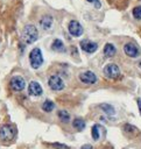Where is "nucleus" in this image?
<instances>
[{
	"instance_id": "nucleus-23",
	"label": "nucleus",
	"mask_w": 141,
	"mask_h": 149,
	"mask_svg": "<svg viewBox=\"0 0 141 149\" xmlns=\"http://www.w3.org/2000/svg\"><path fill=\"white\" fill-rule=\"evenodd\" d=\"M87 1H89V2H91V3H93L96 8H100V6H101V3H100V1H99V0H87Z\"/></svg>"
},
{
	"instance_id": "nucleus-17",
	"label": "nucleus",
	"mask_w": 141,
	"mask_h": 149,
	"mask_svg": "<svg viewBox=\"0 0 141 149\" xmlns=\"http://www.w3.org/2000/svg\"><path fill=\"white\" fill-rule=\"evenodd\" d=\"M100 108L107 114V115H113L115 113V109L112 105H108V104H101L100 105Z\"/></svg>"
},
{
	"instance_id": "nucleus-11",
	"label": "nucleus",
	"mask_w": 141,
	"mask_h": 149,
	"mask_svg": "<svg viewBox=\"0 0 141 149\" xmlns=\"http://www.w3.org/2000/svg\"><path fill=\"white\" fill-rule=\"evenodd\" d=\"M124 51H125V54H126L128 57H132V58L138 57L139 54H140L138 47H136L135 44H133V43H126V44L124 45Z\"/></svg>"
},
{
	"instance_id": "nucleus-1",
	"label": "nucleus",
	"mask_w": 141,
	"mask_h": 149,
	"mask_svg": "<svg viewBox=\"0 0 141 149\" xmlns=\"http://www.w3.org/2000/svg\"><path fill=\"white\" fill-rule=\"evenodd\" d=\"M38 38L37 28L34 24H26L21 33V40L26 44H31Z\"/></svg>"
},
{
	"instance_id": "nucleus-13",
	"label": "nucleus",
	"mask_w": 141,
	"mask_h": 149,
	"mask_svg": "<svg viewBox=\"0 0 141 149\" xmlns=\"http://www.w3.org/2000/svg\"><path fill=\"white\" fill-rule=\"evenodd\" d=\"M117 52V49L112 44V43H106L105 47H104V55L106 57H113Z\"/></svg>"
},
{
	"instance_id": "nucleus-15",
	"label": "nucleus",
	"mask_w": 141,
	"mask_h": 149,
	"mask_svg": "<svg viewBox=\"0 0 141 149\" xmlns=\"http://www.w3.org/2000/svg\"><path fill=\"white\" fill-rule=\"evenodd\" d=\"M72 126L75 129H77L78 132H82L84 128H85V121L82 119V118H76L73 121H72Z\"/></svg>"
},
{
	"instance_id": "nucleus-24",
	"label": "nucleus",
	"mask_w": 141,
	"mask_h": 149,
	"mask_svg": "<svg viewBox=\"0 0 141 149\" xmlns=\"http://www.w3.org/2000/svg\"><path fill=\"white\" fill-rule=\"evenodd\" d=\"M136 102H138V107H139V112H140V114H141V99H140V98H138V100H136Z\"/></svg>"
},
{
	"instance_id": "nucleus-4",
	"label": "nucleus",
	"mask_w": 141,
	"mask_h": 149,
	"mask_svg": "<svg viewBox=\"0 0 141 149\" xmlns=\"http://www.w3.org/2000/svg\"><path fill=\"white\" fill-rule=\"evenodd\" d=\"M103 72H104V74H105V77L108 78V79H113V80H114V79H118V78L120 77V69H119V66H118L117 64H114V63L107 64V65L104 68Z\"/></svg>"
},
{
	"instance_id": "nucleus-12",
	"label": "nucleus",
	"mask_w": 141,
	"mask_h": 149,
	"mask_svg": "<svg viewBox=\"0 0 141 149\" xmlns=\"http://www.w3.org/2000/svg\"><path fill=\"white\" fill-rule=\"evenodd\" d=\"M52 22H54V20H52V16H50V15H43L40 19V24H41L42 29H44V30L50 29L52 27Z\"/></svg>"
},
{
	"instance_id": "nucleus-20",
	"label": "nucleus",
	"mask_w": 141,
	"mask_h": 149,
	"mask_svg": "<svg viewBox=\"0 0 141 149\" xmlns=\"http://www.w3.org/2000/svg\"><path fill=\"white\" fill-rule=\"evenodd\" d=\"M136 130H138L136 127H134V126H132L129 123H125L124 125V132L127 133V134H135Z\"/></svg>"
},
{
	"instance_id": "nucleus-25",
	"label": "nucleus",
	"mask_w": 141,
	"mask_h": 149,
	"mask_svg": "<svg viewBox=\"0 0 141 149\" xmlns=\"http://www.w3.org/2000/svg\"><path fill=\"white\" fill-rule=\"evenodd\" d=\"M80 149H92V146L91 144H84V146H82Z\"/></svg>"
},
{
	"instance_id": "nucleus-3",
	"label": "nucleus",
	"mask_w": 141,
	"mask_h": 149,
	"mask_svg": "<svg viewBox=\"0 0 141 149\" xmlns=\"http://www.w3.org/2000/svg\"><path fill=\"white\" fill-rule=\"evenodd\" d=\"M29 62L33 69H38L43 64V56L40 48H34L29 54Z\"/></svg>"
},
{
	"instance_id": "nucleus-26",
	"label": "nucleus",
	"mask_w": 141,
	"mask_h": 149,
	"mask_svg": "<svg viewBox=\"0 0 141 149\" xmlns=\"http://www.w3.org/2000/svg\"><path fill=\"white\" fill-rule=\"evenodd\" d=\"M139 68H140V70H141V61L139 62Z\"/></svg>"
},
{
	"instance_id": "nucleus-2",
	"label": "nucleus",
	"mask_w": 141,
	"mask_h": 149,
	"mask_svg": "<svg viewBox=\"0 0 141 149\" xmlns=\"http://www.w3.org/2000/svg\"><path fill=\"white\" fill-rule=\"evenodd\" d=\"M16 134V129L12 125H2L0 126V139L5 142H10Z\"/></svg>"
},
{
	"instance_id": "nucleus-18",
	"label": "nucleus",
	"mask_w": 141,
	"mask_h": 149,
	"mask_svg": "<svg viewBox=\"0 0 141 149\" xmlns=\"http://www.w3.org/2000/svg\"><path fill=\"white\" fill-rule=\"evenodd\" d=\"M91 135H92V139L94 141H98L99 137H100V126L99 125H94L91 129Z\"/></svg>"
},
{
	"instance_id": "nucleus-22",
	"label": "nucleus",
	"mask_w": 141,
	"mask_h": 149,
	"mask_svg": "<svg viewBox=\"0 0 141 149\" xmlns=\"http://www.w3.org/2000/svg\"><path fill=\"white\" fill-rule=\"evenodd\" d=\"M52 148H55V149H69V147L68 146H65V144H62V143H52V144H50Z\"/></svg>"
},
{
	"instance_id": "nucleus-19",
	"label": "nucleus",
	"mask_w": 141,
	"mask_h": 149,
	"mask_svg": "<svg viewBox=\"0 0 141 149\" xmlns=\"http://www.w3.org/2000/svg\"><path fill=\"white\" fill-rule=\"evenodd\" d=\"M54 108H55V104H54L51 100H45V101L42 104V109H43L44 112H47V113L51 112Z\"/></svg>"
},
{
	"instance_id": "nucleus-9",
	"label": "nucleus",
	"mask_w": 141,
	"mask_h": 149,
	"mask_svg": "<svg viewBox=\"0 0 141 149\" xmlns=\"http://www.w3.org/2000/svg\"><path fill=\"white\" fill-rule=\"evenodd\" d=\"M28 93L33 97H40L43 93V88L37 81H30L28 85Z\"/></svg>"
},
{
	"instance_id": "nucleus-7",
	"label": "nucleus",
	"mask_w": 141,
	"mask_h": 149,
	"mask_svg": "<svg viewBox=\"0 0 141 149\" xmlns=\"http://www.w3.org/2000/svg\"><path fill=\"white\" fill-rule=\"evenodd\" d=\"M9 85H10L12 90L19 92V91H22V90L26 87V81H24V79H23L21 76H14V77L10 79Z\"/></svg>"
},
{
	"instance_id": "nucleus-14",
	"label": "nucleus",
	"mask_w": 141,
	"mask_h": 149,
	"mask_svg": "<svg viewBox=\"0 0 141 149\" xmlns=\"http://www.w3.org/2000/svg\"><path fill=\"white\" fill-rule=\"evenodd\" d=\"M51 49H52L54 51H58V52L65 51L64 43L62 42V40H58V38L54 40V42H52V44H51Z\"/></svg>"
},
{
	"instance_id": "nucleus-16",
	"label": "nucleus",
	"mask_w": 141,
	"mask_h": 149,
	"mask_svg": "<svg viewBox=\"0 0 141 149\" xmlns=\"http://www.w3.org/2000/svg\"><path fill=\"white\" fill-rule=\"evenodd\" d=\"M57 115H58L59 120H61L62 122H64V123H66V122H69V121H70V114H69L66 111H64V109L58 111Z\"/></svg>"
},
{
	"instance_id": "nucleus-21",
	"label": "nucleus",
	"mask_w": 141,
	"mask_h": 149,
	"mask_svg": "<svg viewBox=\"0 0 141 149\" xmlns=\"http://www.w3.org/2000/svg\"><path fill=\"white\" fill-rule=\"evenodd\" d=\"M133 16L136 19V20H141V6H136L133 8Z\"/></svg>"
},
{
	"instance_id": "nucleus-8",
	"label": "nucleus",
	"mask_w": 141,
	"mask_h": 149,
	"mask_svg": "<svg viewBox=\"0 0 141 149\" xmlns=\"http://www.w3.org/2000/svg\"><path fill=\"white\" fill-rule=\"evenodd\" d=\"M79 80L84 84L91 85V84H94L97 81V76L92 71H84L79 74Z\"/></svg>"
},
{
	"instance_id": "nucleus-10",
	"label": "nucleus",
	"mask_w": 141,
	"mask_h": 149,
	"mask_svg": "<svg viewBox=\"0 0 141 149\" xmlns=\"http://www.w3.org/2000/svg\"><path fill=\"white\" fill-rule=\"evenodd\" d=\"M80 48H82L85 52L92 54V52H94V51L98 49V44H97L96 42L90 41V40H83V41H80Z\"/></svg>"
},
{
	"instance_id": "nucleus-6",
	"label": "nucleus",
	"mask_w": 141,
	"mask_h": 149,
	"mask_svg": "<svg viewBox=\"0 0 141 149\" xmlns=\"http://www.w3.org/2000/svg\"><path fill=\"white\" fill-rule=\"evenodd\" d=\"M68 29H69V33L75 36V37H79L82 34H83V27L82 24L76 21V20H71L68 24Z\"/></svg>"
},
{
	"instance_id": "nucleus-5",
	"label": "nucleus",
	"mask_w": 141,
	"mask_h": 149,
	"mask_svg": "<svg viewBox=\"0 0 141 149\" xmlns=\"http://www.w3.org/2000/svg\"><path fill=\"white\" fill-rule=\"evenodd\" d=\"M48 85H49V87H50L52 91H61V90L64 88V81H63V79H62L59 76H57V74H52V76L49 77V79H48Z\"/></svg>"
}]
</instances>
